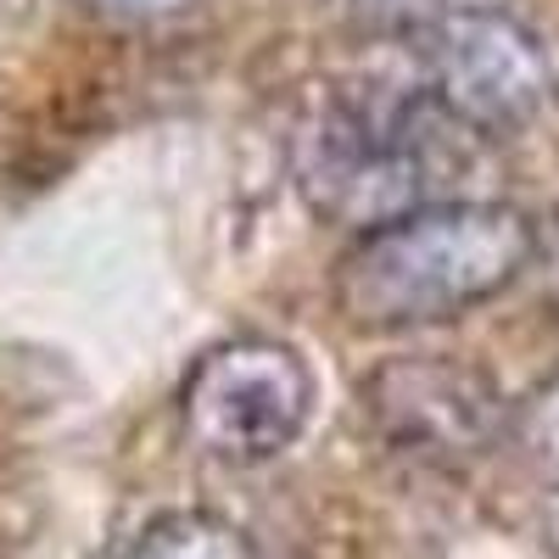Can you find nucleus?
Listing matches in <instances>:
<instances>
[{"label": "nucleus", "instance_id": "obj_1", "mask_svg": "<svg viewBox=\"0 0 559 559\" xmlns=\"http://www.w3.org/2000/svg\"><path fill=\"white\" fill-rule=\"evenodd\" d=\"M537 258V224L515 202L442 197L347 241L331 308L353 331H414L509 292Z\"/></svg>", "mask_w": 559, "mask_h": 559}, {"label": "nucleus", "instance_id": "obj_2", "mask_svg": "<svg viewBox=\"0 0 559 559\" xmlns=\"http://www.w3.org/2000/svg\"><path fill=\"white\" fill-rule=\"evenodd\" d=\"M448 134L464 129L431 102V90H324L292 134L297 191L324 224H347L364 236L426 202H442L431 191L453 163Z\"/></svg>", "mask_w": 559, "mask_h": 559}, {"label": "nucleus", "instance_id": "obj_3", "mask_svg": "<svg viewBox=\"0 0 559 559\" xmlns=\"http://www.w3.org/2000/svg\"><path fill=\"white\" fill-rule=\"evenodd\" d=\"M419 62L431 102L476 140L532 129L559 96L543 34L503 7H448L419 34Z\"/></svg>", "mask_w": 559, "mask_h": 559}, {"label": "nucleus", "instance_id": "obj_4", "mask_svg": "<svg viewBox=\"0 0 559 559\" xmlns=\"http://www.w3.org/2000/svg\"><path fill=\"white\" fill-rule=\"evenodd\" d=\"M319 381L280 336H229L207 347L179 386V426L218 464H269L313 419Z\"/></svg>", "mask_w": 559, "mask_h": 559}, {"label": "nucleus", "instance_id": "obj_5", "mask_svg": "<svg viewBox=\"0 0 559 559\" xmlns=\"http://www.w3.org/2000/svg\"><path fill=\"white\" fill-rule=\"evenodd\" d=\"M358 397L376 431L414 459L464 464L509 437V403L492 376L448 353L386 358L364 376Z\"/></svg>", "mask_w": 559, "mask_h": 559}, {"label": "nucleus", "instance_id": "obj_6", "mask_svg": "<svg viewBox=\"0 0 559 559\" xmlns=\"http://www.w3.org/2000/svg\"><path fill=\"white\" fill-rule=\"evenodd\" d=\"M123 559H263V548L213 509H168L134 532Z\"/></svg>", "mask_w": 559, "mask_h": 559}, {"label": "nucleus", "instance_id": "obj_7", "mask_svg": "<svg viewBox=\"0 0 559 559\" xmlns=\"http://www.w3.org/2000/svg\"><path fill=\"white\" fill-rule=\"evenodd\" d=\"M509 448H515L548 487H559V369L548 381H537L521 403H509Z\"/></svg>", "mask_w": 559, "mask_h": 559}, {"label": "nucleus", "instance_id": "obj_8", "mask_svg": "<svg viewBox=\"0 0 559 559\" xmlns=\"http://www.w3.org/2000/svg\"><path fill=\"white\" fill-rule=\"evenodd\" d=\"M347 17L364 23V28H376V34H426L442 12H448V0H342Z\"/></svg>", "mask_w": 559, "mask_h": 559}, {"label": "nucleus", "instance_id": "obj_9", "mask_svg": "<svg viewBox=\"0 0 559 559\" xmlns=\"http://www.w3.org/2000/svg\"><path fill=\"white\" fill-rule=\"evenodd\" d=\"M84 12H102V17H118V23H163L174 12H185L191 0H79Z\"/></svg>", "mask_w": 559, "mask_h": 559}, {"label": "nucleus", "instance_id": "obj_10", "mask_svg": "<svg viewBox=\"0 0 559 559\" xmlns=\"http://www.w3.org/2000/svg\"><path fill=\"white\" fill-rule=\"evenodd\" d=\"M543 543H548V554L559 559V487H554V498H548V509H543Z\"/></svg>", "mask_w": 559, "mask_h": 559}]
</instances>
